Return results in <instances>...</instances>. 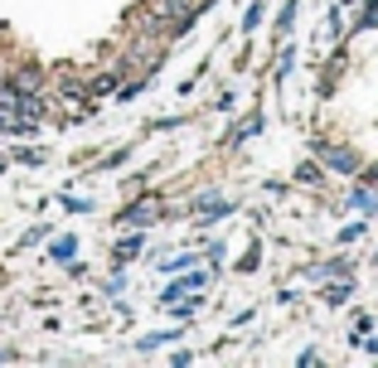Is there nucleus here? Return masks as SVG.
Here are the masks:
<instances>
[{"label":"nucleus","instance_id":"nucleus-1","mask_svg":"<svg viewBox=\"0 0 378 368\" xmlns=\"http://www.w3.org/2000/svg\"><path fill=\"white\" fill-rule=\"evenodd\" d=\"M39 121V97L20 82H0V131H25Z\"/></svg>","mask_w":378,"mask_h":368},{"label":"nucleus","instance_id":"nucleus-2","mask_svg":"<svg viewBox=\"0 0 378 368\" xmlns=\"http://www.w3.org/2000/svg\"><path fill=\"white\" fill-rule=\"evenodd\" d=\"M325 160H330L335 170H354V165H359V160H354L350 151H325Z\"/></svg>","mask_w":378,"mask_h":368}]
</instances>
